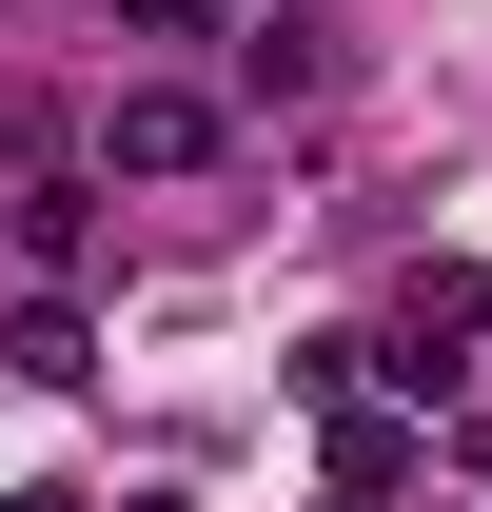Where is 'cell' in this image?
<instances>
[{"label": "cell", "mask_w": 492, "mask_h": 512, "mask_svg": "<svg viewBox=\"0 0 492 512\" xmlns=\"http://www.w3.org/2000/svg\"><path fill=\"white\" fill-rule=\"evenodd\" d=\"M237 79H256V99H315V79H335V40H315V20H256Z\"/></svg>", "instance_id": "obj_3"}, {"label": "cell", "mask_w": 492, "mask_h": 512, "mask_svg": "<svg viewBox=\"0 0 492 512\" xmlns=\"http://www.w3.org/2000/svg\"><path fill=\"white\" fill-rule=\"evenodd\" d=\"M119 20H138V40H197V20H217V0H119Z\"/></svg>", "instance_id": "obj_5"}, {"label": "cell", "mask_w": 492, "mask_h": 512, "mask_svg": "<svg viewBox=\"0 0 492 512\" xmlns=\"http://www.w3.org/2000/svg\"><path fill=\"white\" fill-rule=\"evenodd\" d=\"M20 512H99V493H20Z\"/></svg>", "instance_id": "obj_6"}, {"label": "cell", "mask_w": 492, "mask_h": 512, "mask_svg": "<svg viewBox=\"0 0 492 512\" xmlns=\"http://www.w3.org/2000/svg\"><path fill=\"white\" fill-rule=\"evenodd\" d=\"M0 375H20V394H60V375H79V316H60V296H20V316H0Z\"/></svg>", "instance_id": "obj_2"}, {"label": "cell", "mask_w": 492, "mask_h": 512, "mask_svg": "<svg viewBox=\"0 0 492 512\" xmlns=\"http://www.w3.org/2000/svg\"><path fill=\"white\" fill-rule=\"evenodd\" d=\"M394 473H414V434H394V414H355V394H335V493H394Z\"/></svg>", "instance_id": "obj_4"}, {"label": "cell", "mask_w": 492, "mask_h": 512, "mask_svg": "<svg viewBox=\"0 0 492 512\" xmlns=\"http://www.w3.org/2000/svg\"><path fill=\"white\" fill-rule=\"evenodd\" d=\"M99 138H119V178H197V158H217V99H178V79H138V99H119Z\"/></svg>", "instance_id": "obj_1"}]
</instances>
